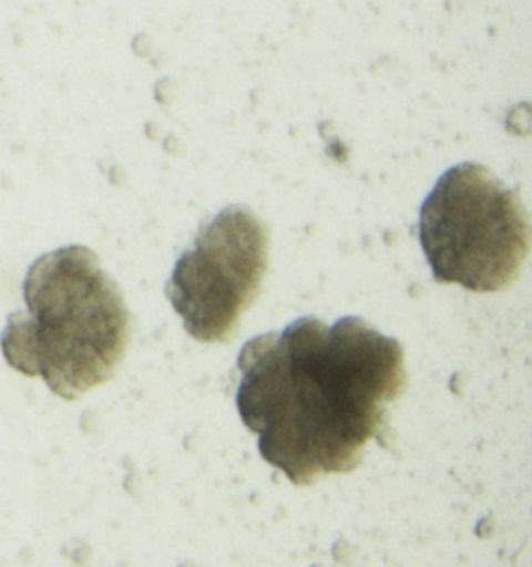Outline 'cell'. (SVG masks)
I'll return each mask as SVG.
<instances>
[{"instance_id": "6da1fadb", "label": "cell", "mask_w": 532, "mask_h": 567, "mask_svg": "<svg viewBox=\"0 0 532 567\" xmlns=\"http://www.w3.org/2000/svg\"><path fill=\"white\" fill-rule=\"evenodd\" d=\"M236 404L259 454L297 486L361 465L406 389L405 352L362 318H298L244 344Z\"/></svg>"}, {"instance_id": "7a4b0ae2", "label": "cell", "mask_w": 532, "mask_h": 567, "mask_svg": "<svg viewBox=\"0 0 532 567\" xmlns=\"http://www.w3.org/2000/svg\"><path fill=\"white\" fill-rule=\"evenodd\" d=\"M22 290L25 310L11 313L0 334L7 363L64 401L109 382L127 351L132 318L98 255L83 245L57 248L34 260Z\"/></svg>"}, {"instance_id": "3957f363", "label": "cell", "mask_w": 532, "mask_h": 567, "mask_svg": "<svg viewBox=\"0 0 532 567\" xmlns=\"http://www.w3.org/2000/svg\"><path fill=\"white\" fill-rule=\"evenodd\" d=\"M419 237L436 281L500 292L519 278L530 251V217L488 167L462 163L424 198Z\"/></svg>"}, {"instance_id": "277c9868", "label": "cell", "mask_w": 532, "mask_h": 567, "mask_svg": "<svg viewBox=\"0 0 532 567\" xmlns=\"http://www.w3.org/2000/svg\"><path fill=\"white\" fill-rule=\"evenodd\" d=\"M269 267V233L250 209L228 206L202 226L175 264L166 297L187 334L227 343L254 305Z\"/></svg>"}]
</instances>
